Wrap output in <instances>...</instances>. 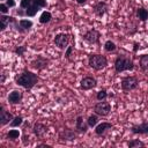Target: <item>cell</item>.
Instances as JSON below:
<instances>
[{"label": "cell", "instance_id": "1", "mask_svg": "<svg viewBox=\"0 0 148 148\" xmlns=\"http://www.w3.org/2000/svg\"><path fill=\"white\" fill-rule=\"evenodd\" d=\"M37 81H38L37 74H35L30 71H23L15 79L16 84H18L25 89H32L35 87V84L37 83Z\"/></svg>", "mask_w": 148, "mask_h": 148}, {"label": "cell", "instance_id": "2", "mask_svg": "<svg viewBox=\"0 0 148 148\" xmlns=\"http://www.w3.org/2000/svg\"><path fill=\"white\" fill-rule=\"evenodd\" d=\"M114 69L117 73H121L125 71H133L134 64L128 57L124 54H119L114 60Z\"/></svg>", "mask_w": 148, "mask_h": 148}, {"label": "cell", "instance_id": "3", "mask_svg": "<svg viewBox=\"0 0 148 148\" xmlns=\"http://www.w3.org/2000/svg\"><path fill=\"white\" fill-rule=\"evenodd\" d=\"M89 66L95 71H101L108 66V60L102 54H91L88 58Z\"/></svg>", "mask_w": 148, "mask_h": 148}, {"label": "cell", "instance_id": "4", "mask_svg": "<svg viewBox=\"0 0 148 148\" xmlns=\"http://www.w3.org/2000/svg\"><path fill=\"white\" fill-rule=\"evenodd\" d=\"M139 87V80L136 76H126L121 80V89L124 91H131Z\"/></svg>", "mask_w": 148, "mask_h": 148}, {"label": "cell", "instance_id": "5", "mask_svg": "<svg viewBox=\"0 0 148 148\" xmlns=\"http://www.w3.org/2000/svg\"><path fill=\"white\" fill-rule=\"evenodd\" d=\"M94 111H95L96 114H98V116H101V117H106V116L111 112V105H110L109 102L99 101L98 103L95 104Z\"/></svg>", "mask_w": 148, "mask_h": 148}, {"label": "cell", "instance_id": "6", "mask_svg": "<svg viewBox=\"0 0 148 148\" xmlns=\"http://www.w3.org/2000/svg\"><path fill=\"white\" fill-rule=\"evenodd\" d=\"M101 34L96 29H90L83 35V39L89 44H97L99 40Z\"/></svg>", "mask_w": 148, "mask_h": 148}, {"label": "cell", "instance_id": "7", "mask_svg": "<svg viewBox=\"0 0 148 148\" xmlns=\"http://www.w3.org/2000/svg\"><path fill=\"white\" fill-rule=\"evenodd\" d=\"M54 44L59 49H66L69 44V35L68 34H58L54 37Z\"/></svg>", "mask_w": 148, "mask_h": 148}, {"label": "cell", "instance_id": "8", "mask_svg": "<svg viewBox=\"0 0 148 148\" xmlns=\"http://www.w3.org/2000/svg\"><path fill=\"white\" fill-rule=\"evenodd\" d=\"M47 64H49V59H46L45 57L43 56H37L36 59H34L31 62H30V66L35 69H38V71H42L44 68L47 67Z\"/></svg>", "mask_w": 148, "mask_h": 148}, {"label": "cell", "instance_id": "9", "mask_svg": "<svg viewBox=\"0 0 148 148\" xmlns=\"http://www.w3.org/2000/svg\"><path fill=\"white\" fill-rule=\"evenodd\" d=\"M96 86H97V81L92 76H86V77H83L81 80V83H80V88L83 89V90L94 89Z\"/></svg>", "mask_w": 148, "mask_h": 148}, {"label": "cell", "instance_id": "10", "mask_svg": "<svg viewBox=\"0 0 148 148\" xmlns=\"http://www.w3.org/2000/svg\"><path fill=\"white\" fill-rule=\"evenodd\" d=\"M88 127H89V125H88V123H86L83 120V117L82 116H77V118L75 120V131L77 133H86Z\"/></svg>", "mask_w": 148, "mask_h": 148}, {"label": "cell", "instance_id": "11", "mask_svg": "<svg viewBox=\"0 0 148 148\" xmlns=\"http://www.w3.org/2000/svg\"><path fill=\"white\" fill-rule=\"evenodd\" d=\"M108 9H109V6H108L104 1H99V2H97V3L94 6V13H95V15L98 16V17H102V16L108 12Z\"/></svg>", "mask_w": 148, "mask_h": 148}, {"label": "cell", "instance_id": "12", "mask_svg": "<svg viewBox=\"0 0 148 148\" xmlns=\"http://www.w3.org/2000/svg\"><path fill=\"white\" fill-rule=\"evenodd\" d=\"M22 98H23V94L20 90H13L8 95V102L12 103V104H18V103H21Z\"/></svg>", "mask_w": 148, "mask_h": 148}, {"label": "cell", "instance_id": "13", "mask_svg": "<svg viewBox=\"0 0 148 148\" xmlns=\"http://www.w3.org/2000/svg\"><path fill=\"white\" fill-rule=\"evenodd\" d=\"M111 128H112V124L104 121V123H101V124L96 125L95 133H96L97 135H104V134L106 133V131H109V130H111Z\"/></svg>", "mask_w": 148, "mask_h": 148}, {"label": "cell", "instance_id": "14", "mask_svg": "<svg viewBox=\"0 0 148 148\" xmlns=\"http://www.w3.org/2000/svg\"><path fill=\"white\" fill-rule=\"evenodd\" d=\"M32 131H34V133H35L36 136H38V138H43V136L47 133V127H46L45 125L40 124V123H36V124L34 125Z\"/></svg>", "mask_w": 148, "mask_h": 148}, {"label": "cell", "instance_id": "15", "mask_svg": "<svg viewBox=\"0 0 148 148\" xmlns=\"http://www.w3.org/2000/svg\"><path fill=\"white\" fill-rule=\"evenodd\" d=\"M13 118H14L13 114L9 113L8 111H6V110L1 106V109H0V124H1V125H6V124H8L9 121H12Z\"/></svg>", "mask_w": 148, "mask_h": 148}, {"label": "cell", "instance_id": "16", "mask_svg": "<svg viewBox=\"0 0 148 148\" xmlns=\"http://www.w3.org/2000/svg\"><path fill=\"white\" fill-rule=\"evenodd\" d=\"M76 131H72V130H64L60 132L59 138L61 140H67V141H72L76 138Z\"/></svg>", "mask_w": 148, "mask_h": 148}, {"label": "cell", "instance_id": "17", "mask_svg": "<svg viewBox=\"0 0 148 148\" xmlns=\"http://www.w3.org/2000/svg\"><path fill=\"white\" fill-rule=\"evenodd\" d=\"M131 130H132V133H134V134H148V124L142 123L140 125L133 126Z\"/></svg>", "mask_w": 148, "mask_h": 148}, {"label": "cell", "instance_id": "18", "mask_svg": "<svg viewBox=\"0 0 148 148\" xmlns=\"http://www.w3.org/2000/svg\"><path fill=\"white\" fill-rule=\"evenodd\" d=\"M13 18H14V17H12V16L1 15V16H0V30L3 31V30L10 24V22L13 21Z\"/></svg>", "mask_w": 148, "mask_h": 148}, {"label": "cell", "instance_id": "19", "mask_svg": "<svg viewBox=\"0 0 148 148\" xmlns=\"http://www.w3.org/2000/svg\"><path fill=\"white\" fill-rule=\"evenodd\" d=\"M136 16L140 21H147L148 20V10L143 7H140L136 9Z\"/></svg>", "mask_w": 148, "mask_h": 148}, {"label": "cell", "instance_id": "20", "mask_svg": "<svg viewBox=\"0 0 148 148\" xmlns=\"http://www.w3.org/2000/svg\"><path fill=\"white\" fill-rule=\"evenodd\" d=\"M39 9H40V7H38L37 5H35L34 1H32V5H31L29 8L25 9V15H27V16H35Z\"/></svg>", "mask_w": 148, "mask_h": 148}, {"label": "cell", "instance_id": "21", "mask_svg": "<svg viewBox=\"0 0 148 148\" xmlns=\"http://www.w3.org/2000/svg\"><path fill=\"white\" fill-rule=\"evenodd\" d=\"M18 23H20V25H21L23 32L28 31V30L32 27V21H30V20H24V18H22V20L18 21Z\"/></svg>", "mask_w": 148, "mask_h": 148}, {"label": "cell", "instance_id": "22", "mask_svg": "<svg viewBox=\"0 0 148 148\" xmlns=\"http://www.w3.org/2000/svg\"><path fill=\"white\" fill-rule=\"evenodd\" d=\"M51 18H52L51 13L45 10V12H43V13H42V15L39 16V22H40V23H43V24H45V23H49V22L51 21Z\"/></svg>", "mask_w": 148, "mask_h": 148}, {"label": "cell", "instance_id": "23", "mask_svg": "<svg viewBox=\"0 0 148 148\" xmlns=\"http://www.w3.org/2000/svg\"><path fill=\"white\" fill-rule=\"evenodd\" d=\"M140 67L142 71H148V54H143L140 57Z\"/></svg>", "mask_w": 148, "mask_h": 148}, {"label": "cell", "instance_id": "24", "mask_svg": "<svg viewBox=\"0 0 148 148\" xmlns=\"http://www.w3.org/2000/svg\"><path fill=\"white\" fill-rule=\"evenodd\" d=\"M89 127H95L98 123V114H91L88 117V120H87Z\"/></svg>", "mask_w": 148, "mask_h": 148}, {"label": "cell", "instance_id": "25", "mask_svg": "<svg viewBox=\"0 0 148 148\" xmlns=\"http://www.w3.org/2000/svg\"><path fill=\"white\" fill-rule=\"evenodd\" d=\"M116 49H117V46H116V44H114L113 42L106 40V42L104 43V50H105L106 52H113Z\"/></svg>", "mask_w": 148, "mask_h": 148}, {"label": "cell", "instance_id": "26", "mask_svg": "<svg viewBox=\"0 0 148 148\" xmlns=\"http://www.w3.org/2000/svg\"><path fill=\"white\" fill-rule=\"evenodd\" d=\"M128 146L131 148H134V147H145V142H142L139 139H133V140L128 141Z\"/></svg>", "mask_w": 148, "mask_h": 148}, {"label": "cell", "instance_id": "27", "mask_svg": "<svg viewBox=\"0 0 148 148\" xmlns=\"http://www.w3.org/2000/svg\"><path fill=\"white\" fill-rule=\"evenodd\" d=\"M22 123H23V118H22L21 116H16V117H14L13 120L10 121V126H12V127H17V126H20Z\"/></svg>", "mask_w": 148, "mask_h": 148}, {"label": "cell", "instance_id": "28", "mask_svg": "<svg viewBox=\"0 0 148 148\" xmlns=\"http://www.w3.org/2000/svg\"><path fill=\"white\" fill-rule=\"evenodd\" d=\"M20 136V132L18 130H9V132L7 133V138L10 140H15Z\"/></svg>", "mask_w": 148, "mask_h": 148}, {"label": "cell", "instance_id": "29", "mask_svg": "<svg viewBox=\"0 0 148 148\" xmlns=\"http://www.w3.org/2000/svg\"><path fill=\"white\" fill-rule=\"evenodd\" d=\"M106 97H108V92H106V90H105V89L99 90V91L97 92V95H96V98H97L98 101H104Z\"/></svg>", "mask_w": 148, "mask_h": 148}, {"label": "cell", "instance_id": "30", "mask_svg": "<svg viewBox=\"0 0 148 148\" xmlns=\"http://www.w3.org/2000/svg\"><path fill=\"white\" fill-rule=\"evenodd\" d=\"M31 5H32V0H21V2H20V8L27 9V8H29Z\"/></svg>", "mask_w": 148, "mask_h": 148}, {"label": "cell", "instance_id": "31", "mask_svg": "<svg viewBox=\"0 0 148 148\" xmlns=\"http://www.w3.org/2000/svg\"><path fill=\"white\" fill-rule=\"evenodd\" d=\"M25 50H27V47L24 46V45H21V46H17L15 50H14V52L17 54V56H23L24 54V52H25Z\"/></svg>", "mask_w": 148, "mask_h": 148}, {"label": "cell", "instance_id": "32", "mask_svg": "<svg viewBox=\"0 0 148 148\" xmlns=\"http://www.w3.org/2000/svg\"><path fill=\"white\" fill-rule=\"evenodd\" d=\"M32 1H34L35 5H37V6L40 7V8L46 7V0H32Z\"/></svg>", "mask_w": 148, "mask_h": 148}, {"label": "cell", "instance_id": "33", "mask_svg": "<svg viewBox=\"0 0 148 148\" xmlns=\"http://www.w3.org/2000/svg\"><path fill=\"white\" fill-rule=\"evenodd\" d=\"M8 8H9V7H8L6 3H0V13H1V14H7L8 10H9Z\"/></svg>", "mask_w": 148, "mask_h": 148}, {"label": "cell", "instance_id": "34", "mask_svg": "<svg viewBox=\"0 0 148 148\" xmlns=\"http://www.w3.org/2000/svg\"><path fill=\"white\" fill-rule=\"evenodd\" d=\"M72 51H73V46H68V47H67V50H66V52H65V57H66L67 59H69Z\"/></svg>", "mask_w": 148, "mask_h": 148}, {"label": "cell", "instance_id": "35", "mask_svg": "<svg viewBox=\"0 0 148 148\" xmlns=\"http://www.w3.org/2000/svg\"><path fill=\"white\" fill-rule=\"evenodd\" d=\"M6 5L8 7H14L15 6V1L14 0H6Z\"/></svg>", "mask_w": 148, "mask_h": 148}, {"label": "cell", "instance_id": "36", "mask_svg": "<svg viewBox=\"0 0 148 148\" xmlns=\"http://www.w3.org/2000/svg\"><path fill=\"white\" fill-rule=\"evenodd\" d=\"M17 14H18L20 16H23V15H25V12H23V9H22V8H20V9L17 10Z\"/></svg>", "mask_w": 148, "mask_h": 148}, {"label": "cell", "instance_id": "37", "mask_svg": "<svg viewBox=\"0 0 148 148\" xmlns=\"http://www.w3.org/2000/svg\"><path fill=\"white\" fill-rule=\"evenodd\" d=\"M87 1H88V0H76V2H77L79 5H84Z\"/></svg>", "mask_w": 148, "mask_h": 148}, {"label": "cell", "instance_id": "38", "mask_svg": "<svg viewBox=\"0 0 148 148\" xmlns=\"http://www.w3.org/2000/svg\"><path fill=\"white\" fill-rule=\"evenodd\" d=\"M3 82H5V74L2 73L1 74V83H3Z\"/></svg>", "mask_w": 148, "mask_h": 148}, {"label": "cell", "instance_id": "39", "mask_svg": "<svg viewBox=\"0 0 148 148\" xmlns=\"http://www.w3.org/2000/svg\"><path fill=\"white\" fill-rule=\"evenodd\" d=\"M136 50H138V43L134 44V52H136Z\"/></svg>", "mask_w": 148, "mask_h": 148}, {"label": "cell", "instance_id": "40", "mask_svg": "<svg viewBox=\"0 0 148 148\" xmlns=\"http://www.w3.org/2000/svg\"><path fill=\"white\" fill-rule=\"evenodd\" d=\"M38 147H46V148H47V147H50V146H47V145H38Z\"/></svg>", "mask_w": 148, "mask_h": 148}]
</instances>
